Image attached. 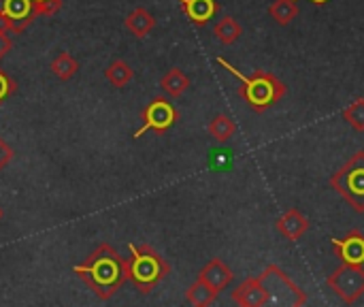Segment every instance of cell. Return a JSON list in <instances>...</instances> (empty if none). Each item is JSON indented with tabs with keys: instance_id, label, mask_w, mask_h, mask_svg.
Instances as JSON below:
<instances>
[{
	"instance_id": "cell-1",
	"label": "cell",
	"mask_w": 364,
	"mask_h": 307,
	"mask_svg": "<svg viewBox=\"0 0 364 307\" xmlns=\"http://www.w3.org/2000/svg\"><path fill=\"white\" fill-rule=\"evenodd\" d=\"M73 271L100 301H109L128 282V261L109 244H98L83 263L73 267Z\"/></svg>"
},
{
	"instance_id": "cell-2",
	"label": "cell",
	"mask_w": 364,
	"mask_h": 307,
	"mask_svg": "<svg viewBox=\"0 0 364 307\" xmlns=\"http://www.w3.org/2000/svg\"><path fill=\"white\" fill-rule=\"evenodd\" d=\"M215 64L228 71L241 83L239 94L256 113L271 109L275 103H279L286 96V83L269 71H256L254 75H243L226 58H215Z\"/></svg>"
},
{
	"instance_id": "cell-3",
	"label": "cell",
	"mask_w": 364,
	"mask_h": 307,
	"mask_svg": "<svg viewBox=\"0 0 364 307\" xmlns=\"http://www.w3.org/2000/svg\"><path fill=\"white\" fill-rule=\"evenodd\" d=\"M128 280L141 295H149L171 274V265L151 246L128 244Z\"/></svg>"
},
{
	"instance_id": "cell-4",
	"label": "cell",
	"mask_w": 364,
	"mask_h": 307,
	"mask_svg": "<svg viewBox=\"0 0 364 307\" xmlns=\"http://www.w3.org/2000/svg\"><path fill=\"white\" fill-rule=\"evenodd\" d=\"M331 186L358 214H364V150L356 152L331 177Z\"/></svg>"
},
{
	"instance_id": "cell-5",
	"label": "cell",
	"mask_w": 364,
	"mask_h": 307,
	"mask_svg": "<svg viewBox=\"0 0 364 307\" xmlns=\"http://www.w3.org/2000/svg\"><path fill=\"white\" fill-rule=\"evenodd\" d=\"M260 282L267 286L271 303H279V306L301 307L307 306V293L296 286L292 282V278L277 265H269L260 276Z\"/></svg>"
},
{
	"instance_id": "cell-6",
	"label": "cell",
	"mask_w": 364,
	"mask_h": 307,
	"mask_svg": "<svg viewBox=\"0 0 364 307\" xmlns=\"http://www.w3.org/2000/svg\"><path fill=\"white\" fill-rule=\"evenodd\" d=\"M326 286L348 306L358 303L364 297V265L343 263L326 278Z\"/></svg>"
},
{
	"instance_id": "cell-7",
	"label": "cell",
	"mask_w": 364,
	"mask_h": 307,
	"mask_svg": "<svg viewBox=\"0 0 364 307\" xmlns=\"http://www.w3.org/2000/svg\"><path fill=\"white\" fill-rule=\"evenodd\" d=\"M141 120H143V124H141V128L139 130H134V139H141L145 132H158V135H164V132H168L177 122H179V111H177V107L168 100V98H164V96H156V98H151L149 100V105L143 109V113H141Z\"/></svg>"
},
{
	"instance_id": "cell-8",
	"label": "cell",
	"mask_w": 364,
	"mask_h": 307,
	"mask_svg": "<svg viewBox=\"0 0 364 307\" xmlns=\"http://www.w3.org/2000/svg\"><path fill=\"white\" fill-rule=\"evenodd\" d=\"M36 17L32 0H0V26L9 34H21Z\"/></svg>"
},
{
	"instance_id": "cell-9",
	"label": "cell",
	"mask_w": 364,
	"mask_h": 307,
	"mask_svg": "<svg viewBox=\"0 0 364 307\" xmlns=\"http://www.w3.org/2000/svg\"><path fill=\"white\" fill-rule=\"evenodd\" d=\"M230 295H232V301L241 307H262L271 303L269 291H267V286L260 282L258 276H256V278L243 280Z\"/></svg>"
},
{
	"instance_id": "cell-10",
	"label": "cell",
	"mask_w": 364,
	"mask_h": 307,
	"mask_svg": "<svg viewBox=\"0 0 364 307\" xmlns=\"http://www.w3.org/2000/svg\"><path fill=\"white\" fill-rule=\"evenodd\" d=\"M335 252H337V259L341 263H350V265H364V235L354 229L350 231L346 237H333L331 239Z\"/></svg>"
},
{
	"instance_id": "cell-11",
	"label": "cell",
	"mask_w": 364,
	"mask_h": 307,
	"mask_svg": "<svg viewBox=\"0 0 364 307\" xmlns=\"http://www.w3.org/2000/svg\"><path fill=\"white\" fill-rule=\"evenodd\" d=\"M198 278L220 295V293H224V291L228 288V284L235 280V274H232V269H230L222 259H211V261L200 269Z\"/></svg>"
},
{
	"instance_id": "cell-12",
	"label": "cell",
	"mask_w": 364,
	"mask_h": 307,
	"mask_svg": "<svg viewBox=\"0 0 364 307\" xmlns=\"http://www.w3.org/2000/svg\"><path fill=\"white\" fill-rule=\"evenodd\" d=\"M275 229L279 235H284L288 241H299L309 231V220L301 209H288L282 218L275 220Z\"/></svg>"
},
{
	"instance_id": "cell-13",
	"label": "cell",
	"mask_w": 364,
	"mask_h": 307,
	"mask_svg": "<svg viewBox=\"0 0 364 307\" xmlns=\"http://www.w3.org/2000/svg\"><path fill=\"white\" fill-rule=\"evenodd\" d=\"M181 9L194 26H205L220 13V2L218 0H186L181 2Z\"/></svg>"
},
{
	"instance_id": "cell-14",
	"label": "cell",
	"mask_w": 364,
	"mask_h": 307,
	"mask_svg": "<svg viewBox=\"0 0 364 307\" xmlns=\"http://www.w3.org/2000/svg\"><path fill=\"white\" fill-rule=\"evenodd\" d=\"M124 24H126L128 32H132L136 38H145V36L156 28V17H154L147 9L136 6L134 11L128 13V17H126Z\"/></svg>"
},
{
	"instance_id": "cell-15",
	"label": "cell",
	"mask_w": 364,
	"mask_h": 307,
	"mask_svg": "<svg viewBox=\"0 0 364 307\" xmlns=\"http://www.w3.org/2000/svg\"><path fill=\"white\" fill-rule=\"evenodd\" d=\"M190 77L181 71V68H171L162 79H160V88L168 98H179L181 94H186V90L190 88Z\"/></svg>"
},
{
	"instance_id": "cell-16",
	"label": "cell",
	"mask_w": 364,
	"mask_h": 307,
	"mask_svg": "<svg viewBox=\"0 0 364 307\" xmlns=\"http://www.w3.org/2000/svg\"><path fill=\"white\" fill-rule=\"evenodd\" d=\"M269 15L277 26H290L299 15L296 0H273L269 4Z\"/></svg>"
},
{
	"instance_id": "cell-17",
	"label": "cell",
	"mask_w": 364,
	"mask_h": 307,
	"mask_svg": "<svg viewBox=\"0 0 364 307\" xmlns=\"http://www.w3.org/2000/svg\"><path fill=\"white\" fill-rule=\"evenodd\" d=\"M237 132V122L226 115V113H218L211 122H209V135L218 141V143H228Z\"/></svg>"
},
{
	"instance_id": "cell-18",
	"label": "cell",
	"mask_w": 364,
	"mask_h": 307,
	"mask_svg": "<svg viewBox=\"0 0 364 307\" xmlns=\"http://www.w3.org/2000/svg\"><path fill=\"white\" fill-rule=\"evenodd\" d=\"M218 293L211 288V286H207L200 278H196V282L188 288V293H186V301L190 303V306H196V307H207L211 306V303H215L218 301Z\"/></svg>"
},
{
	"instance_id": "cell-19",
	"label": "cell",
	"mask_w": 364,
	"mask_h": 307,
	"mask_svg": "<svg viewBox=\"0 0 364 307\" xmlns=\"http://www.w3.org/2000/svg\"><path fill=\"white\" fill-rule=\"evenodd\" d=\"M213 34L218 36V41H220L222 45H232V43H237L239 36L243 34V28H241V24L237 21V17L226 15V17H222V19L215 24Z\"/></svg>"
},
{
	"instance_id": "cell-20",
	"label": "cell",
	"mask_w": 364,
	"mask_h": 307,
	"mask_svg": "<svg viewBox=\"0 0 364 307\" xmlns=\"http://www.w3.org/2000/svg\"><path fill=\"white\" fill-rule=\"evenodd\" d=\"M134 71L126 60H113L107 68H105V79L113 85V88H124L132 81Z\"/></svg>"
},
{
	"instance_id": "cell-21",
	"label": "cell",
	"mask_w": 364,
	"mask_h": 307,
	"mask_svg": "<svg viewBox=\"0 0 364 307\" xmlns=\"http://www.w3.org/2000/svg\"><path fill=\"white\" fill-rule=\"evenodd\" d=\"M49 68L53 71V75L62 81H68L77 75L79 71V62L73 53H66V51H60L51 62H49Z\"/></svg>"
},
{
	"instance_id": "cell-22",
	"label": "cell",
	"mask_w": 364,
	"mask_h": 307,
	"mask_svg": "<svg viewBox=\"0 0 364 307\" xmlns=\"http://www.w3.org/2000/svg\"><path fill=\"white\" fill-rule=\"evenodd\" d=\"M343 120L358 132H364V98H356L348 109H343Z\"/></svg>"
},
{
	"instance_id": "cell-23",
	"label": "cell",
	"mask_w": 364,
	"mask_h": 307,
	"mask_svg": "<svg viewBox=\"0 0 364 307\" xmlns=\"http://www.w3.org/2000/svg\"><path fill=\"white\" fill-rule=\"evenodd\" d=\"M15 92H17V81H15L9 73L0 71V105H2L6 98H11Z\"/></svg>"
},
{
	"instance_id": "cell-24",
	"label": "cell",
	"mask_w": 364,
	"mask_h": 307,
	"mask_svg": "<svg viewBox=\"0 0 364 307\" xmlns=\"http://www.w3.org/2000/svg\"><path fill=\"white\" fill-rule=\"evenodd\" d=\"M32 2H34V9H36L38 17H51L62 6V0H32Z\"/></svg>"
},
{
	"instance_id": "cell-25",
	"label": "cell",
	"mask_w": 364,
	"mask_h": 307,
	"mask_svg": "<svg viewBox=\"0 0 364 307\" xmlns=\"http://www.w3.org/2000/svg\"><path fill=\"white\" fill-rule=\"evenodd\" d=\"M13 156H15V152H13V147L0 137V173L6 169V165L13 160Z\"/></svg>"
},
{
	"instance_id": "cell-26",
	"label": "cell",
	"mask_w": 364,
	"mask_h": 307,
	"mask_svg": "<svg viewBox=\"0 0 364 307\" xmlns=\"http://www.w3.org/2000/svg\"><path fill=\"white\" fill-rule=\"evenodd\" d=\"M11 47H13V41H11V34L0 26V60L11 51Z\"/></svg>"
},
{
	"instance_id": "cell-27",
	"label": "cell",
	"mask_w": 364,
	"mask_h": 307,
	"mask_svg": "<svg viewBox=\"0 0 364 307\" xmlns=\"http://www.w3.org/2000/svg\"><path fill=\"white\" fill-rule=\"evenodd\" d=\"M299 2V0H296ZM314 4H318V6H322V4H326V2H331V0H311Z\"/></svg>"
},
{
	"instance_id": "cell-28",
	"label": "cell",
	"mask_w": 364,
	"mask_h": 307,
	"mask_svg": "<svg viewBox=\"0 0 364 307\" xmlns=\"http://www.w3.org/2000/svg\"><path fill=\"white\" fill-rule=\"evenodd\" d=\"M2 216H4V212H2V207H0V220H2Z\"/></svg>"
},
{
	"instance_id": "cell-29",
	"label": "cell",
	"mask_w": 364,
	"mask_h": 307,
	"mask_svg": "<svg viewBox=\"0 0 364 307\" xmlns=\"http://www.w3.org/2000/svg\"><path fill=\"white\" fill-rule=\"evenodd\" d=\"M177 2H179V4H181V2H186V0H177Z\"/></svg>"
}]
</instances>
